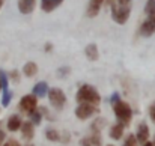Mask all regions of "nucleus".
<instances>
[{
  "mask_svg": "<svg viewBox=\"0 0 155 146\" xmlns=\"http://www.w3.org/2000/svg\"><path fill=\"white\" fill-rule=\"evenodd\" d=\"M111 104H113V111H114V116L117 118V121L122 124V125H130L131 119H133V110L130 107L128 102L122 101L117 94H114L111 98Z\"/></svg>",
  "mask_w": 155,
  "mask_h": 146,
  "instance_id": "obj_1",
  "label": "nucleus"
},
{
  "mask_svg": "<svg viewBox=\"0 0 155 146\" xmlns=\"http://www.w3.org/2000/svg\"><path fill=\"white\" fill-rule=\"evenodd\" d=\"M75 99L78 102H89V104L98 105L101 102V95H100V92L94 86H91V85H81L80 89L77 91Z\"/></svg>",
  "mask_w": 155,
  "mask_h": 146,
  "instance_id": "obj_2",
  "label": "nucleus"
},
{
  "mask_svg": "<svg viewBox=\"0 0 155 146\" xmlns=\"http://www.w3.org/2000/svg\"><path fill=\"white\" fill-rule=\"evenodd\" d=\"M111 17L117 24H125L131 14V5H110Z\"/></svg>",
  "mask_w": 155,
  "mask_h": 146,
  "instance_id": "obj_3",
  "label": "nucleus"
},
{
  "mask_svg": "<svg viewBox=\"0 0 155 146\" xmlns=\"http://www.w3.org/2000/svg\"><path fill=\"white\" fill-rule=\"evenodd\" d=\"M48 99H50V104L56 110H62L66 104V95L63 94L62 89L59 88H53V89H48Z\"/></svg>",
  "mask_w": 155,
  "mask_h": 146,
  "instance_id": "obj_4",
  "label": "nucleus"
},
{
  "mask_svg": "<svg viewBox=\"0 0 155 146\" xmlns=\"http://www.w3.org/2000/svg\"><path fill=\"white\" fill-rule=\"evenodd\" d=\"M98 107L95 104H89V102H80V105L75 108V116L80 121H86L89 118H92L95 113H98Z\"/></svg>",
  "mask_w": 155,
  "mask_h": 146,
  "instance_id": "obj_5",
  "label": "nucleus"
},
{
  "mask_svg": "<svg viewBox=\"0 0 155 146\" xmlns=\"http://www.w3.org/2000/svg\"><path fill=\"white\" fill-rule=\"evenodd\" d=\"M38 97H35L33 94H30V95H24V97L20 99V104H18V107H20V110H23L24 113H27V114H30L32 111H35L36 110V107H38Z\"/></svg>",
  "mask_w": 155,
  "mask_h": 146,
  "instance_id": "obj_6",
  "label": "nucleus"
},
{
  "mask_svg": "<svg viewBox=\"0 0 155 146\" xmlns=\"http://www.w3.org/2000/svg\"><path fill=\"white\" fill-rule=\"evenodd\" d=\"M155 33V15H148V18L140 26V35L142 36H151Z\"/></svg>",
  "mask_w": 155,
  "mask_h": 146,
  "instance_id": "obj_7",
  "label": "nucleus"
},
{
  "mask_svg": "<svg viewBox=\"0 0 155 146\" xmlns=\"http://www.w3.org/2000/svg\"><path fill=\"white\" fill-rule=\"evenodd\" d=\"M136 139L140 145H145L149 139V128L145 122H142L139 127H137V134H136Z\"/></svg>",
  "mask_w": 155,
  "mask_h": 146,
  "instance_id": "obj_8",
  "label": "nucleus"
},
{
  "mask_svg": "<svg viewBox=\"0 0 155 146\" xmlns=\"http://www.w3.org/2000/svg\"><path fill=\"white\" fill-rule=\"evenodd\" d=\"M35 5H36L35 0H18V11L24 15L32 14L35 11Z\"/></svg>",
  "mask_w": 155,
  "mask_h": 146,
  "instance_id": "obj_9",
  "label": "nucleus"
},
{
  "mask_svg": "<svg viewBox=\"0 0 155 146\" xmlns=\"http://www.w3.org/2000/svg\"><path fill=\"white\" fill-rule=\"evenodd\" d=\"M104 0H89V5H87V17H97L98 12L101 11V6H103Z\"/></svg>",
  "mask_w": 155,
  "mask_h": 146,
  "instance_id": "obj_10",
  "label": "nucleus"
},
{
  "mask_svg": "<svg viewBox=\"0 0 155 146\" xmlns=\"http://www.w3.org/2000/svg\"><path fill=\"white\" fill-rule=\"evenodd\" d=\"M20 130H21L23 139H26V140H32V139H33V136H35V128H33V124H32V122H23L21 127H20Z\"/></svg>",
  "mask_w": 155,
  "mask_h": 146,
  "instance_id": "obj_11",
  "label": "nucleus"
},
{
  "mask_svg": "<svg viewBox=\"0 0 155 146\" xmlns=\"http://www.w3.org/2000/svg\"><path fill=\"white\" fill-rule=\"evenodd\" d=\"M101 143L103 142H101V137H100L98 133H94V134H91V136H87V137L80 140L81 146H101Z\"/></svg>",
  "mask_w": 155,
  "mask_h": 146,
  "instance_id": "obj_12",
  "label": "nucleus"
},
{
  "mask_svg": "<svg viewBox=\"0 0 155 146\" xmlns=\"http://www.w3.org/2000/svg\"><path fill=\"white\" fill-rule=\"evenodd\" d=\"M62 3H63V0H41V9L44 12H53Z\"/></svg>",
  "mask_w": 155,
  "mask_h": 146,
  "instance_id": "obj_13",
  "label": "nucleus"
},
{
  "mask_svg": "<svg viewBox=\"0 0 155 146\" xmlns=\"http://www.w3.org/2000/svg\"><path fill=\"white\" fill-rule=\"evenodd\" d=\"M21 124H23L21 118H20L18 114H12V116L8 119L6 127H8V130H9V131H18V130H20V127H21Z\"/></svg>",
  "mask_w": 155,
  "mask_h": 146,
  "instance_id": "obj_14",
  "label": "nucleus"
},
{
  "mask_svg": "<svg viewBox=\"0 0 155 146\" xmlns=\"http://www.w3.org/2000/svg\"><path fill=\"white\" fill-rule=\"evenodd\" d=\"M84 54H86V57L89 59V60H98V57H100V51H98V47H97V44H89V45H86V48H84Z\"/></svg>",
  "mask_w": 155,
  "mask_h": 146,
  "instance_id": "obj_15",
  "label": "nucleus"
},
{
  "mask_svg": "<svg viewBox=\"0 0 155 146\" xmlns=\"http://www.w3.org/2000/svg\"><path fill=\"white\" fill-rule=\"evenodd\" d=\"M124 128H125V125H122L120 122L114 124V125L110 128V137H111L113 140H119V139L124 136Z\"/></svg>",
  "mask_w": 155,
  "mask_h": 146,
  "instance_id": "obj_16",
  "label": "nucleus"
},
{
  "mask_svg": "<svg viewBox=\"0 0 155 146\" xmlns=\"http://www.w3.org/2000/svg\"><path fill=\"white\" fill-rule=\"evenodd\" d=\"M48 94V85L45 83V81H39V83H36L35 85V88H33V95L35 97H45Z\"/></svg>",
  "mask_w": 155,
  "mask_h": 146,
  "instance_id": "obj_17",
  "label": "nucleus"
},
{
  "mask_svg": "<svg viewBox=\"0 0 155 146\" xmlns=\"http://www.w3.org/2000/svg\"><path fill=\"white\" fill-rule=\"evenodd\" d=\"M23 72L26 77H33L38 74V65L35 62H27L24 66H23Z\"/></svg>",
  "mask_w": 155,
  "mask_h": 146,
  "instance_id": "obj_18",
  "label": "nucleus"
},
{
  "mask_svg": "<svg viewBox=\"0 0 155 146\" xmlns=\"http://www.w3.org/2000/svg\"><path fill=\"white\" fill-rule=\"evenodd\" d=\"M45 137H47L50 142H57V140H60V133H59L57 130L48 128V130L45 131Z\"/></svg>",
  "mask_w": 155,
  "mask_h": 146,
  "instance_id": "obj_19",
  "label": "nucleus"
},
{
  "mask_svg": "<svg viewBox=\"0 0 155 146\" xmlns=\"http://www.w3.org/2000/svg\"><path fill=\"white\" fill-rule=\"evenodd\" d=\"M30 119H32V124H35V125H39L41 124V119H42V113H41V110H35V111H32L30 113Z\"/></svg>",
  "mask_w": 155,
  "mask_h": 146,
  "instance_id": "obj_20",
  "label": "nucleus"
},
{
  "mask_svg": "<svg viewBox=\"0 0 155 146\" xmlns=\"http://www.w3.org/2000/svg\"><path fill=\"white\" fill-rule=\"evenodd\" d=\"M145 14H146V15H155V0H148V2H146Z\"/></svg>",
  "mask_w": 155,
  "mask_h": 146,
  "instance_id": "obj_21",
  "label": "nucleus"
},
{
  "mask_svg": "<svg viewBox=\"0 0 155 146\" xmlns=\"http://www.w3.org/2000/svg\"><path fill=\"white\" fill-rule=\"evenodd\" d=\"M104 124H105V121H104V119H101V118H98V119L94 122V125H92V130H94V133H98V134H100V131L103 130Z\"/></svg>",
  "mask_w": 155,
  "mask_h": 146,
  "instance_id": "obj_22",
  "label": "nucleus"
},
{
  "mask_svg": "<svg viewBox=\"0 0 155 146\" xmlns=\"http://www.w3.org/2000/svg\"><path fill=\"white\" fill-rule=\"evenodd\" d=\"M124 146H139V142H137V139H136V136L134 134H130L127 139H125V142H124Z\"/></svg>",
  "mask_w": 155,
  "mask_h": 146,
  "instance_id": "obj_23",
  "label": "nucleus"
},
{
  "mask_svg": "<svg viewBox=\"0 0 155 146\" xmlns=\"http://www.w3.org/2000/svg\"><path fill=\"white\" fill-rule=\"evenodd\" d=\"M11 98H12V94L9 91H3V98H2V105L3 107H8L9 102H11Z\"/></svg>",
  "mask_w": 155,
  "mask_h": 146,
  "instance_id": "obj_24",
  "label": "nucleus"
},
{
  "mask_svg": "<svg viewBox=\"0 0 155 146\" xmlns=\"http://www.w3.org/2000/svg\"><path fill=\"white\" fill-rule=\"evenodd\" d=\"M2 146H20V143L17 142V140H14V139H11V140H8L5 145H2Z\"/></svg>",
  "mask_w": 155,
  "mask_h": 146,
  "instance_id": "obj_25",
  "label": "nucleus"
},
{
  "mask_svg": "<svg viewBox=\"0 0 155 146\" xmlns=\"http://www.w3.org/2000/svg\"><path fill=\"white\" fill-rule=\"evenodd\" d=\"M9 78L11 80H14V81H18V71L15 69V71H12L11 72V75H9Z\"/></svg>",
  "mask_w": 155,
  "mask_h": 146,
  "instance_id": "obj_26",
  "label": "nucleus"
},
{
  "mask_svg": "<svg viewBox=\"0 0 155 146\" xmlns=\"http://www.w3.org/2000/svg\"><path fill=\"white\" fill-rule=\"evenodd\" d=\"M149 116H151V119L155 122V104L151 107V108H149Z\"/></svg>",
  "mask_w": 155,
  "mask_h": 146,
  "instance_id": "obj_27",
  "label": "nucleus"
},
{
  "mask_svg": "<svg viewBox=\"0 0 155 146\" xmlns=\"http://www.w3.org/2000/svg\"><path fill=\"white\" fill-rule=\"evenodd\" d=\"M68 72H69V68H60V69H59L60 77H65V74H68Z\"/></svg>",
  "mask_w": 155,
  "mask_h": 146,
  "instance_id": "obj_28",
  "label": "nucleus"
},
{
  "mask_svg": "<svg viewBox=\"0 0 155 146\" xmlns=\"http://www.w3.org/2000/svg\"><path fill=\"white\" fill-rule=\"evenodd\" d=\"M5 137H6V134H5V131L0 128V146L3 145V140H5Z\"/></svg>",
  "mask_w": 155,
  "mask_h": 146,
  "instance_id": "obj_29",
  "label": "nucleus"
},
{
  "mask_svg": "<svg viewBox=\"0 0 155 146\" xmlns=\"http://www.w3.org/2000/svg\"><path fill=\"white\" fill-rule=\"evenodd\" d=\"M51 50H53L51 44H45V51H51Z\"/></svg>",
  "mask_w": 155,
  "mask_h": 146,
  "instance_id": "obj_30",
  "label": "nucleus"
},
{
  "mask_svg": "<svg viewBox=\"0 0 155 146\" xmlns=\"http://www.w3.org/2000/svg\"><path fill=\"white\" fill-rule=\"evenodd\" d=\"M143 146H154V143H149V142H146V143H145Z\"/></svg>",
  "mask_w": 155,
  "mask_h": 146,
  "instance_id": "obj_31",
  "label": "nucleus"
},
{
  "mask_svg": "<svg viewBox=\"0 0 155 146\" xmlns=\"http://www.w3.org/2000/svg\"><path fill=\"white\" fill-rule=\"evenodd\" d=\"M3 3H5V0H0V9H2V6H3Z\"/></svg>",
  "mask_w": 155,
  "mask_h": 146,
  "instance_id": "obj_32",
  "label": "nucleus"
},
{
  "mask_svg": "<svg viewBox=\"0 0 155 146\" xmlns=\"http://www.w3.org/2000/svg\"><path fill=\"white\" fill-rule=\"evenodd\" d=\"M26 146H35V145H32V143H27V145H26Z\"/></svg>",
  "mask_w": 155,
  "mask_h": 146,
  "instance_id": "obj_33",
  "label": "nucleus"
},
{
  "mask_svg": "<svg viewBox=\"0 0 155 146\" xmlns=\"http://www.w3.org/2000/svg\"><path fill=\"white\" fill-rule=\"evenodd\" d=\"M0 91H2V80H0Z\"/></svg>",
  "mask_w": 155,
  "mask_h": 146,
  "instance_id": "obj_34",
  "label": "nucleus"
},
{
  "mask_svg": "<svg viewBox=\"0 0 155 146\" xmlns=\"http://www.w3.org/2000/svg\"><path fill=\"white\" fill-rule=\"evenodd\" d=\"M107 146H113V145H107Z\"/></svg>",
  "mask_w": 155,
  "mask_h": 146,
  "instance_id": "obj_35",
  "label": "nucleus"
},
{
  "mask_svg": "<svg viewBox=\"0 0 155 146\" xmlns=\"http://www.w3.org/2000/svg\"><path fill=\"white\" fill-rule=\"evenodd\" d=\"M154 146H155V142H154Z\"/></svg>",
  "mask_w": 155,
  "mask_h": 146,
  "instance_id": "obj_36",
  "label": "nucleus"
}]
</instances>
